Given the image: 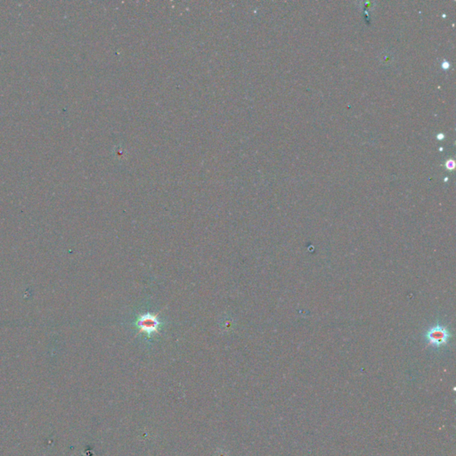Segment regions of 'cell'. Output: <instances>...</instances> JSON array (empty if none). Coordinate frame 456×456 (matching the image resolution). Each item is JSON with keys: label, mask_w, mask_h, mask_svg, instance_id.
<instances>
[{"label": "cell", "mask_w": 456, "mask_h": 456, "mask_svg": "<svg viewBox=\"0 0 456 456\" xmlns=\"http://www.w3.org/2000/svg\"><path fill=\"white\" fill-rule=\"evenodd\" d=\"M449 333L445 327L441 325H436L432 327L426 334L428 343L434 347H441L445 345L449 339Z\"/></svg>", "instance_id": "obj_2"}, {"label": "cell", "mask_w": 456, "mask_h": 456, "mask_svg": "<svg viewBox=\"0 0 456 456\" xmlns=\"http://www.w3.org/2000/svg\"><path fill=\"white\" fill-rule=\"evenodd\" d=\"M135 327L139 332L145 333L147 337H151L159 332L161 327L158 317L152 314H144L140 315L135 322Z\"/></svg>", "instance_id": "obj_1"}]
</instances>
